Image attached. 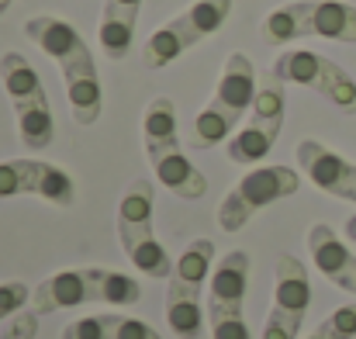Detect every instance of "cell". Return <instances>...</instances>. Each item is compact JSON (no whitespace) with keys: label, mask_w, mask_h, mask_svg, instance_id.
I'll use <instances>...</instances> for the list:
<instances>
[{"label":"cell","mask_w":356,"mask_h":339,"mask_svg":"<svg viewBox=\"0 0 356 339\" xmlns=\"http://www.w3.org/2000/svg\"><path fill=\"white\" fill-rule=\"evenodd\" d=\"M249 111H252L249 121L229 139V149H225L229 159L238 163V166H249V163L266 159V152L277 145V135H280L284 114H287V84L277 73L259 77L256 101H252Z\"/></svg>","instance_id":"52a82bcc"},{"label":"cell","mask_w":356,"mask_h":339,"mask_svg":"<svg viewBox=\"0 0 356 339\" xmlns=\"http://www.w3.org/2000/svg\"><path fill=\"white\" fill-rule=\"evenodd\" d=\"M256 66L249 63L245 52H232L225 59L222 80L211 94V101L204 104V111L194 118V145L197 149H215L222 142H229V132H236L238 121L256 101Z\"/></svg>","instance_id":"3957f363"},{"label":"cell","mask_w":356,"mask_h":339,"mask_svg":"<svg viewBox=\"0 0 356 339\" xmlns=\"http://www.w3.org/2000/svg\"><path fill=\"white\" fill-rule=\"evenodd\" d=\"M308 249H312V260H315L318 274H322L329 284H336V287H343V291L353 294L356 256H353V249L339 239V232L332 226H325V222L312 226L308 228Z\"/></svg>","instance_id":"5bb4252c"},{"label":"cell","mask_w":356,"mask_h":339,"mask_svg":"<svg viewBox=\"0 0 356 339\" xmlns=\"http://www.w3.org/2000/svg\"><path fill=\"white\" fill-rule=\"evenodd\" d=\"M152 208H156V187H152V180L128 184L118 201V239H121L124 256L131 260L135 270H142L152 281H170L173 256L156 239Z\"/></svg>","instance_id":"277c9868"},{"label":"cell","mask_w":356,"mask_h":339,"mask_svg":"<svg viewBox=\"0 0 356 339\" xmlns=\"http://www.w3.org/2000/svg\"><path fill=\"white\" fill-rule=\"evenodd\" d=\"M298 187H301V173L298 170H291L284 163L280 166H256V170H249L236 187L222 198V205H218V226L225 228V232H238V228H245V222L256 212H263V208H270V205L298 194Z\"/></svg>","instance_id":"ba28073f"},{"label":"cell","mask_w":356,"mask_h":339,"mask_svg":"<svg viewBox=\"0 0 356 339\" xmlns=\"http://www.w3.org/2000/svg\"><path fill=\"white\" fill-rule=\"evenodd\" d=\"M270 73H277L284 84H298V87L322 94L343 114H356V80L329 56H318V52H308V49H284L273 59Z\"/></svg>","instance_id":"9c48e42d"},{"label":"cell","mask_w":356,"mask_h":339,"mask_svg":"<svg viewBox=\"0 0 356 339\" xmlns=\"http://www.w3.org/2000/svg\"><path fill=\"white\" fill-rule=\"evenodd\" d=\"M63 339H163L149 322L131 315H87L63 329Z\"/></svg>","instance_id":"ffe728a7"},{"label":"cell","mask_w":356,"mask_h":339,"mask_svg":"<svg viewBox=\"0 0 356 339\" xmlns=\"http://www.w3.org/2000/svg\"><path fill=\"white\" fill-rule=\"evenodd\" d=\"M24 35H28L49 59H56L59 70L70 66V63L90 59V45H87L83 35H80L70 21H63V17H52V14L28 17V21H24Z\"/></svg>","instance_id":"9a60e30c"},{"label":"cell","mask_w":356,"mask_h":339,"mask_svg":"<svg viewBox=\"0 0 356 339\" xmlns=\"http://www.w3.org/2000/svg\"><path fill=\"white\" fill-rule=\"evenodd\" d=\"M308 339H356V305H339Z\"/></svg>","instance_id":"603a6c76"},{"label":"cell","mask_w":356,"mask_h":339,"mask_svg":"<svg viewBox=\"0 0 356 339\" xmlns=\"http://www.w3.org/2000/svg\"><path fill=\"white\" fill-rule=\"evenodd\" d=\"M245 287H249V253L245 249H232L211 270L208 305H204L208 319H215V315H242Z\"/></svg>","instance_id":"4fadbf2b"},{"label":"cell","mask_w":356,"mask_h":339,"mask_svg":"<svg viewBox=\"0 0 356 339\" xmlns=\"http://www.w3.org/2000/svg\"><path fill=\"white\" fill-rule=\"evenodd\" d=\"M28 301H31L28 284H21V281H3V284H0V322H3L7 315H17Z\"/></svg>","instance_id":"cb8c5ba5"},{"label":"cell","mask_w":356,"mask_h":339,"mask_svg":"<svg viewBox=\"0 0 356 339\" xmlns=\"http://www.w3.org/2000/svg\"><path fill=\"white\" fill-rule=\"evenodd\" d=\"M142 301V284L121 270L108 267H76L45 277L31 291V312L35 315H52L63 308H80V305H115L131 308Z\"/></svg>","instance_id":"6da1fadb"},{"label":"cell","mask_w":356,"mask_h":339,"mask_svg":"<svg viewBox=\"0 0 356 339\" xmlns=\"http://www.w3.org/2000/svg\"><path fill=\"white\" fill-rule=\"evenodd\" d=\"M211 270H215V242L211 239H194V242H187V249L177 256V263H173V281H180V284H187V287H204L208 281H211Z\"/></svg>","instance_id":"7402d4cb"},{"label":"cell","mask_w":356,"mask_h":339,"mask_svg":"<svg viewBox=\"0 0 356 339\" xmlns=\"http://www.w3.org/2000/svg\"><path fill=\"white\" fill-rule=\"evenodd\" d=\"M10 3H14V0H0V14H3V10H7Z\"/></svg>","instance_id":"4316f807"},{"label":"cell","mask_w":356,"mask_h":339,"mask_svg":"<svg viewBox=\"0 0 356 339\" xmlns=\"http://www.w3.org/2000/svg\"><path fill=\"white\" fill-rule=\"evenodd\" d=\"M236 0H194L187 10H180L173 21H166L163 28H156L142 49V63L145 70H163L173 59H180L187 49H194L197 42L211 38L232 14Z\"/></svg>","instance_id":"8992f818"},{"label":"cell","mask_w":356,"mask_h":339,"mask_svg":"<svg viewBox=\"0 0 356 339\" xmlns=\"http://www.w3.org/2000/svg\"><path fill=\"white\" fill-rule=\"evenodd\" d=\"M308 308H312V277H308V267L298 256L284 253L277 260L273 305H270V315L263 322L259 339H298Z\"/></svg>","instance_id":"30bf717a"},{"label":"cell","mask_w":356,"mask_h":339,"mask_svg":"<svg viewBox=\"0 0 356 339\" xmlns=\"http://www.w3.org/2000/svg\"><path fill=\"white\" fill-rule=\"evenodd\" d=\"M298 166L318 191L356 205V163H350L346 156L332 152L318 139H301L298 142Z\"/></svg>","instance_id":"7c38bea8"},{"label":"cell","mask_w":356,"mask_h":339,"mask_svg":"<svg viewBox=\"0 0 356 339\" xmlns=\"http://www.w3.org/2000/svg\"><path fill=\"white\" fill-rule=\"evenodd\" d=\"M142 142H145L149 159L180 149V135H177V108H173L170 97H156V101L145 108V118H142Z\"/></svg>","instance_id":"44dd1931"},{"label":"cell","mask_w":356,"mask_h":339,"mask_svg":"<svg viewBox=\"0 0 356 339\" xmlns=\"http://www.w3.org/2000/svg\"><path fill=\"white\" fill-rule=\"evenodd\" d=\"M0 80H3L7 97H10L14 118H17L21 142L28 149H49L52 145V135H56V125H52L49 94L42 87L38 70L21 52H3V59H0Z\"/></svg>","instance_id":"5b68a950"},{"label":"cell","mask_w":356,"mask_h":339,"mask_svg":"<svg viewBox=\"0 0 356 339\" xmlns=\"http://www.w3.org/2000/svg\"><path fill=\"white\" fill-rule=\"evenodd\" d=\"M298 38L356 42V7L343 0H294L266 14L259 24L263 45H291Z\"/></svg>","instance_id":"7a4b0ae2"},{"label":"cell","mask_w":356,"mask_h":339,"mask_svg":"<svg viewBox=\"0 0 356 339\" xmlns=\"http://www.w3.org/2000/svg\"><path fill=\"white\" fill-rule=\"evenodd\" d=\"M138 10H142V0H104L97 42H101L108 59L118 63L128 56L131 38H135V24H138Z\"/></svg>","instance_id":"e0dca14e"},{"label":"cell","mask_w":356,"mask_h":339,"mask_svg":"<svg viewBox=\"0 0 356 339\" xmlns=\"http://www.w3.org/2000/svg\"><path fill=\"white\" fill-rule=\"evenodd\" d=\"M149 163H152L156 180H159L170 194H177V198H184V201H197V198L208 194V177L184 156V149L163 152V156H156V159H149Z\"/></svg>","instance_id":"d6986e66"},{"label":"cell","mask_w":356,"mask_h":339,"mask_svg":"<svg viewBox=\"0 0 356 339\" xmlns=\"http://www.w3.org/2000/svg\"><path fill=\"white\" fill-rule=\"evenodd\" d=\"M63 84H66L73 121L76 125H94L101 118V108H104V94H101V77H97L94 56L63 66Z\"/></svg>","instance_id":"2e32d148"},{"label":"cell","mask_w":356,"mask_h":339,"mask_svg":"<svg viewBox=\"0 0 356 339\" xmlns=\"http://www.w3.org/2000/svg\"><path fill=\"white\" fill-rule=\"evenodd\" d=\"M38 336V315L35 312H17L7 326L3 339H35Z\"/></svg>","instance_id":"d4e9b609"},{"label":"cell","mask_w":356,"mask_h":339,"mask_svg":"<svg viewBox=\"0 0 356 339\" xmlns=\"http://www.w3.org/2000/svg\"><path fill=\"white\" fill-rule=\"evenodd\" d=\"M166 326L173 329L177 339H201L208 326V308H201V291L187 287L170 277L166 287Z\"/></svg>","instance_id":"ac0fdd59"},{"label":"cell","mask_w":356,"mask_h":339,"mask_svg":"<svg viewBox=\"0 0 356 339\" xmlns=\"http://www.w3.org/2000/svg\"><path fill=\"white\" fill-rule=\"evenodd\" d=\"M353 294H356V287H353Z\"/></svg>","instance_id":"83f0119b"},{"label":"cell","mask_w":356,"mask_h":339,"mask_svg":"<svg viewBox=\"0 0 356 339\" xmlns=\"http://www.w3.org/2000/svg\"><path fill=\"white\" fill-rule=\"evenodd\" d=\"M346 235L356 242V215H350V222H346Z\"/></svg>","instance_id":"484cf974"},{"label":"cell","mask_w":356,"mask_h":339,"mask_svg":"<svg viewBox=\"0 0 356 339\" xmlns=\"http://www.w3.org/2000/svg\"><path fill=\"white\" fill-rule=\"evenodd\" d=\"M21 194L45 198L56 208H73V201H76L73 177L63 166H52L45 159H7V163H0V201L21 198Z\"/></svg>","instance_id":"8fae6325"}]
</instances>
